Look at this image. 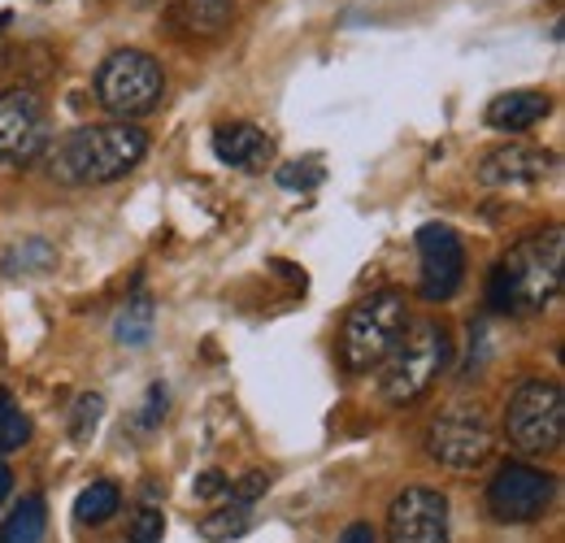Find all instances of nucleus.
<instances>
[{"label": "nucleus", "instance_id": "f3484780", "mask_svg": "<svg viewBox=\"0 0 565 543\" xmlns=\"http://www.w3.org/2000/svg\"><path fill=\"white\" fill-rule=\"evenodd\" d=\"M152 318H157L152 300H148L143 291H136V296L122 305L118 322H114V336H118V343H127V348H143V343L152 340Z\"/></svg>", "mask_w": 565, "mask_h": 543}, {"label": "nucleus", "instance_id": "bb28decb", "mask_svg": "<svg viewBox=\"0 0 565 543\" xmlns=\"http://www.w3.org/2000/svg\"><path fill=\"white\" fill-rule=\"evenodd\" d=\"M222 491H231V478L222 475V470H210V475L196 478V496H201V500H213V496H222Z\"/></svg>", "mask_w": 565, "mask_h": 543}, {"label": "nucleus", "instance_id": "2eb2a0df", "mask_svg": "<svg viewBox=\"0 0 565 543\" xmlns=\"http://www.w3.org/2000/svg\"><path fill=\"white\" fill-rule=\"evenodd\" d=\"M553 114V100L544 92H504L488 105V127L495 131H531Z\"/></svg>", "mask_w": 565, "mask_h": 543}, {"label": "nucleus", "instance_id": "6e6552de", "mask_svg": "<svg viewBox=\"0 0 565 543\" xmlns=\"http://www.w3.org/2000/svg\"><path fill=\"white\" fill-rule=\"evenodd\" d=\"M49 143V109L31 87L0 92V161L26 166Z\"/></svg>", "mask_w": 565, "mask_h": 543}, {"label": "nucleus", "instance_id": "1a4fd4ad", "mask_svg": "<svg viewBox=\"0 0 565 543\" xmlns=\"http://www.w3.org/2000/svg\"><path fill=\"white\" fill-rule=\"evenodd\" d=\"M553 500V478L535 466L509 461L488 487V509L500 522H535Z\"/></svg>", "mask_w": 565, "mask_h": 543}, {"label": "nucleus", "instance_id": "a878e982", "mask_svg": "<svg viewBox=\"0 0 565 543\" xmlns=\"http://www.w3.org/2000/svg\"><path fill=\"white\" fill-rule=\"evenodd\" d=\"M161 417H166V392H161V387H148V401H143L140 426H157Z\"/></svg>", "mask_w": 565, "mask_h": 543}, {"label": "nucleus", "instance_id": "c756f323", "mask_svg": "<svg viewBox=\"0 0 565 543\" xmlns=\"http://www.w3.org/2000/svg\"><path fill=\"white\" fill-rule=\"evenodd\" d=\"M9 487H13V475H9V466L0 461V504H4V496H9Z\"/></svg>", "mask_w": 565, "mask_h": 543}, {"label": "nucleus", "instance_id": "aec40b11", "mask_svg": "<svg viewBox=\"0 0 565 543\" xmlns=\"http://www.w3.org/2000/svg\"><path fill=\"white\" fill-rule=\"evenodd\" d=\"M53 262H57V253H53L49 239H22V244L4 257V270L9 274H44Z\"/></svg>", "mask_w": 565, "mask_h": 543}, {"label": "nucleus", "instance_id": "20e7f679", "mask_svg": "<svg viewBox=\"0 0 565 543\" xmlns=\"http://www.w3.org/2000/svg\"><path fill=\"white\" fill-rule=\"evenodd\" d=\"M409 322V309H405V296L401 291H374L365 296L361 305H353V313L344 318V336H340V356L353 374H370L387 352L392 343L401 340Z\"/></svg>", "mask_w": 565, "mask_h": 543}, {"label": "nucleus", "instance_id": "dca6fc26", "mask_svg": "<svg viewBox=\"0 0 565 543\" xmlns=\"http://www.w3.org/2000/svg\"><path fill=\"white\" fill-rule=\"evenodd\" d=\"M44 531H49V509H44L40 496H26V500H18V509L4 518L0 543H44Z\"/></svg>", "mask_w": 565, "mask_h": 543}, {"label": "nucleus", "instance_id": "cd10ccee", "mask_svg": "<svg viewBox=\"0 0 565 543\" xmlns=\"http://www.w3.org/2000/svg\"><path fill=\"white\" fill-rule=\"evenodd\" d=\"M340 543H374V531H370L365 522H353V526L340 535Z\"/></svg>", "mask_w": 565, "mask_h": 543}, {"label": "nucleus", "instance_id": "7ed1b4c3", "mask_svg": "<svg viewBox=\"0 0 565 543\" xmlns=\"http://www.w3.org/2000/svg\"><path fill=\"white\" fill-rule=\"evenodd\" d=\"M383 361H387L383 365V401L409 405L439 379V370L448 361V331L430 318L405 322L401 340L392 343V352Z\"/></svg>", "mask_w": 565, "mask_h": 543}, {"label": "nucleus", "instance_id": "4be33fe9", "mask_svg": "<svg viewBox=\"0 0 565 543\" xmlns=\"http://www.w3.org/2000/svg\"><path fill=\"white\" fill-rule=\"evenodd\" d=\"M100 417H105V401H100V396H78V405H74V413H71V439L74 444H87V439L96 435Z\"/></svg>", "mask_w": 565, "mask_h": 543}, {"label": "nucleus", "instance_id": "f257e3e1", "mask_svg": "<svg viewBox=\"0 0 565 543\" xmlns=\"http://www.w3.org/2000/svg\"><path fill=\"white\" fill-rule=\"evenodd\" d=\"M562 266H565V239L562 231H540L522 239L488 283V300L500 313H540L562 296Z\"/></svg>", "mask_w": 565, "mask_h": 543}, {"label": "nucleus", "instance_id": "423d86ee", "mask_svg": "<svg viewBox=\"0 0 565 543\" xmlns=\"http://www.w3.org/2000/svg\"><path fill=\"white\" fill-rule=\"evenodd\" d=\"M161 87H166V78H161V66L140 53V49H122V53H114L100 74H96V96H100V105L114 114V118H143V114H152L157 109V100H161Z\"/></svg>", "mask_w": 565, "mask_h": 543}, {"label": "nucleus", "instance_id": "ddd939ff", "mask_svg": "<svg viewBox=\"0 0 565 543\" xmlns=\"http://www.w3.org/2000/svg\"><path fill=\"white\" fill-rule=\"evenodd\" d=\"M213 152L222 166L235 170H266L275 161V139L257 131L253 123H226L213 131Z\"/></svg>", "mask_w": 565, "mask_h": 543}, {"label": "nucleus", "instance_id": "9d476101", "mask_svg": "<svg viewBox=\"0 0 565 543\" xmlns=\"http://www.w3.org/2000/svg\"><path fill=\"white\" fill-rule=\"evenodd\" d=\"M387 543H448V500L430 487H409L387 509Z\"/></svg>", "mask_w": 565, "mask_h": 543}, {"label": "nucleus", "instance_id": "7c9ffc66", "mask_svg": "<svg viewBox=\"0 0 565 543\" xmlns=\"http://www.w3.org/2000/svg\"><path fill=\"white\" fill-rule=\"evenodd\" d=\"M136 4H152V0H136Z\"/></svg>", "mask_w": 565, "mask_h": 543}, {"label": "nucleus", "instance_id": "c85d7f7f", "mask_svg": "<svg viewBox=\"0 0 565 543\" xmlns=\"http://www.w3.org/2000/svg\"><path fill=\"white\" fill-rule=\"evenodd\" d=\"M4 26H9V13H0V31H4ZM4 70H9V44L0 40V74H4Z\"/></svg>", "mask_w": 565, "mask_h": 543}, {"label": "nucleus", "instance_id": "0eeeda50", "mask_svg": "<svg viewBox=\"0 0 565 543\" xmlns=\"http://www.w3.org/2000/svg\"><path fill=\"white\" fill-rule=\"evenodd\" d=\"M426 448L439 466L448 470H475L492 457V430H488V417L479 408L457 405L448 408L444 417L430 422L426 430Z\"/></svg>", "mask_w": 565, "mask_h": 543}, {"label": "nucleus", "instance_id": "5701e85b", "mask_svg": "<svg viewBox=\"0 0 565 543\" xmlns=\"http://www.w3.org/2000/svg\"><path fill=\"white\" fill-rule=\"evenodd\" d=\"M161 535H166V518H161V509H152V504H140V509L131 513L127 540H131V543H161Z\"/></svg>", "mask_w": 565, "mask_h": 543}, {"label": "nucleus", "instance_id": "b1692460", "mask_svg": "<svg viewBox=\"0 0 565 543\" xmlns=\"http://www.w3.org/2000/svg\"><path fill=\"white\" fill-rule=\"evenodd\" d=\"M322 183V166L318 161H291L279 170V188L287 192H313Z\"/></svg>", "mask_w": 565, "mask_h": 543}, {"label": "nucleus", "instance_id": "4468645a", "mask_svg": "<svg viewBox=\"0 0 565 543\" xmlns=\"http://www.w3.org/2000/svg\"><path fill=\"white\" fill-rule=\"evenodd\" d=\"M235 22V0H174L170 26L192 40H217Z\"/></svg>", "mask_w": 565, "mask_h": 543}, {"label": "nucleus", "instance_id": "412c9836", "mask_svg": "<svg viewBox=\"0 0 565 543\" xmlns=\"http://www.w3.org/2000/svg\"><path fill=\"white\" fill-rule=\"evenodd\" d=\"M31 439V422L9 392H0V453H18Z\"/></svg>", "mask_w": 565, "mask_h": 543}, {"label": "nucleus", "instance_id": "6ab92c4d", "mask_svg": "<svg viewBox=\"0 0 565 543\" xmlns=\"http://www.w3.org/2000/svg\"><path fill=\"white\" fill-rule=\"evenodd\" d=\"M253 504H226V509H217V513H205L201 518V535L213 543H226V540H239L248 526H253V513H248Z\"/></svg>", "mask_w": 565, "mask_h": 543}, {"label": "nucleus", "instance_id": "39448f33", "mask_svg": "<svg viewBox=\"0 0 565 543\" xmlns=\"http://www.w3.org/2000/svg\"><path fill=\"white\" fill-rule=\"evenodd\" d=\"M504 430H509V444L522 453V457H544V453H557L565 439V396L557 383H544V379H531L513 392V401L504 408Z\"/></svg>", "mask_w": 565, "mask_h": 543}, {"label": "nucleus", "instance_id": "f8f14e48", "mask_svg": "<svg viewBox=\"0 0 565 543\" xmlns=\"http://www.w3.org/2000/svg\"><path fill=\"white\" fill-rule=\"evenodd\" d=\"M553 174V152L535 143H500L479 161L483 188H531Z\"/></svg>", "mask_w": 565, "mask_h": 543}, {"label": "nucleus", "instance_id": "a211bd4d", "mask_svg": "<svg viewBox=\"0 0 565 543\" xmlns=\"http://www.w3.org/2000/svg\"><path fill=\"white\" fill-rule=\"evenodd\" d=\"M118 504H122V491H118L114 482H92V487L74 500V518L100 526V522H109V518L118 513Z\"/></svg>", "mask_w": 565, "mask_h": 543}, {"label": "nucleus", "instance_id": "393cba45", "mask_svg": "<svg viewBox=\"0 0 565 543\" xmlns=\"http://www.w3.org/2000/svg\"><path fill=\"white\" fill-rule=\"evenodd\" d=\"M266 491H270V475H262V470H253V475H244L239 482H231L235 504H253V500L266 496Z\"/></svg>", "mask_w": 565, "mask_h": 543}, {"label": "nucleus", "instance_id": "9b49d317", "mask_svg": "<svg viewBox=\"0 0 565 543\" xmlns=\"http://www.w3.org/2000/svg\"><path fill=\"white\" fill-rule=\"evenodd\" d=\"M418 257H423V296L426 300H448L461 278H466V253L452 226L430 222L418 231Z\"/></svg>", "mask_w": 565, "mask_h": 543}, {"label": "nucleus", "instance_id": "f03ea898", "mask_svg": "<svg viewBox=\"0 0 565 543\" xmlns=\"http://www.w3.org/2000/svg\"><path fill=\"white\" fill-rule=\"evenodd\" d=\"M148 152V136L127 123H105V127H78L62 139L49 157L53 179L87 188V183H114L127 170H136Z\"/></svg>", "mask_w": 565, "mask_h": 543}]
</instances>
